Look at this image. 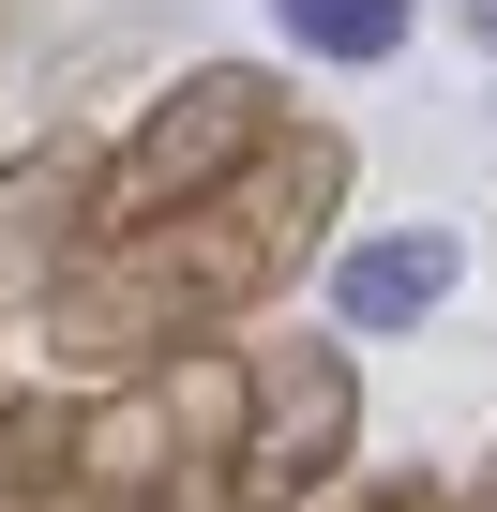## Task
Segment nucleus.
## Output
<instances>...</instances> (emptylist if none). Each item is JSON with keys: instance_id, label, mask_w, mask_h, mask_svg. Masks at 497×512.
<instances>
[{"instance_id": "obj_5", "label": "nucleus", "mask_w": 497, "mask_h": 512, "mask_svg": "<svg viewBox=\"0 0 497 512\" xmlns=\"http://www.w3.org/2000/svg\"><path fill=\"white\" fill-rule=\"evenodd\" d=\"M76 241H91V151L76 136L0 151V302H46Z\"/></svg>"}, {"instance_id": "obj_3", "label": "nucleus", "mask_w": 497, "mask_h": 512, "mask_svg": "<svg viewBox=\"0 0 497 512\" xmlns=\"http://www.w3.org/2000/svg\"><path fill=\"white\" fill-rule=\"evenodd\" d=\"M287 121H302V106H287L272 61H196V76H166V91L136 106V136L91 151V226H151V211H181V196H226Z\"/></svg>"}, {"instance_id": "obj_8", "label": "nucleus", "mask_w": 497, "mask_h": 512, "mask_svg": "<svg viewBox=\"0 0 497 512\" xmlns=\"http://www.w3.org/2000/svg\"><path fill=\"white\" fill-rule=\"evenodd\" d=\"M272 31H287L302 61L377 76V61H407V0H272Z\"/></svg>"}, {"instance_id": "obj_9", "label": "nucleus", "mask_w": 497, "mask_h": 512, "mask_svg": "<svg viewBox=\"0 0 497 512\" xmlns=\"http://www.w3.org/2000/svg\"><path fill=\"white\" fill-rule=\"evenodd\" d=\"M332 512H452V482H437V467H347Z\"/></svg>"}, {"instance_id": "obj_1", "label": "nucleus", "mask_w": 497, "mask_h": 512, "mask_svg": "<svg viewBox=\"0 0 497 512\" xmlns=\"http://www.w3.org/2000/svg\"><path fill=\"white\" fill-rule=\"evenodd\" d=\"M332 211H347V136L332 121H287L226 196H181L151 226H91L31 317H46L61 377H136L166 347L241 332L272 287H302V256L332 241Z\"/></svg>"}, {"instance_id": "obj_4", "label": "nucleus", "mask_w": 497, "mask_h": 512, "mask_svg": "<svg viewBox=\"0 0 497 512\" xmlns=\"http://www.w3.org/2000/svg\"><path fill=\"white\" fill-rule=\"evenodd\" d=\"M257 392H241V497L257 512H302L362 467V362L347 347H241Z\"/></svg>"}, {"instance_id": "obj_2", "label": "nucleus", "mask_w": 497, "mask_h": 512, "mask_svg": "<svg viewBox=\"0 0 497 512\" xmlns=\"http://www.w3.org/2000/svg\"><path fill=\"white\" fill-rule=\"evenodd\" d=\"M241 347H166L76 407V482L61 512H257L241 497Z\"/></svg>"}, {"instance_id": "obj_6", "label": "nucleus", "mask_w": 497, "mask_h": 512, "mask_svg": "<svg viewBox=\"0 0 497 512\" xmlns=\"http://www.w3.org/2000/svg\"><path fill=\"white\" fill-rule=\"evenodd\" d=\"M452 287H467V241L452 226H377V241L332 256V332H422Z\"/></svg>"}, {"instance_id": "obj_10", "label": "nucleus", "mask_w": 497, "mask_h": 512, "mask_svg": "<svg viewBox=\"0 0 497 512\" xmlns=\"http://www.w3.org/2000/svg\"><path fill=\"white\" fill-rule=\"evenodd\" d=\"M467 16H482V46H497V0H467Z\"/></svg>"}, {"instance_id": "obj_11", "label": "nucleus", "mask_w": 497, "mask_h": 512, "mask_svg": "<svg viewBox=\"0 0 497 512\" xmlns=\"http://www.w3.org/2000/svg\"><path fill=\"white\" fill-rule=\"evenodd\" d=\"M482 512H497V497H482Z\"/></svg>"}, {"instance_id": "obj_7", "label": "nucleus", "mask_w": 497, "mask_h": 512, "mask_svg": "<svg viewBox=\"0 0 497 512\" xmlns=\"http://www.w3.org/2000/svg\"><path fill=\"white\" fill-rule=\"evenodd\" d=\"M61 482H76V407L0 392V512H61Z\"/></svg>"}]
</instances>
